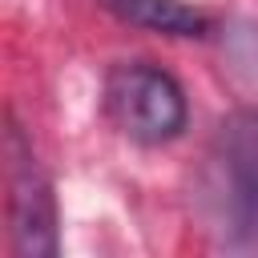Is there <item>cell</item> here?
I'll return each mask as SVG.
<instances>
[{
  "mask_svg": "<svg viewBox=\"0 0 258 258\" xmlns=\"http://www.w3.org/2000/svg\"><path fill=\"white\" fill-rule=\"evenodd\" d=\"M101 4L125 24H137L161 36H202L210 28V20L181 0H101Z\"/></svg>",
  "mask_w": 258,
  "mask_h": 258,
  "instance_id": "3",
  "label": "cell"
},
{
  "mask_svg": "<svg viewBox=\"0 0 258 258\" xmlns=\"http://www.w3.org/2000/svg\"><path fill=\"white\" fill-rule=\"evenodd\" d=\"M222 177H230V194H222L226 206L238 214L242 226L258 230V137L254 133L230 141L222 157Z\"/></svg>",
  "mask_w": 258,
  "mask_h": 258,
  "instance_id": "4",
  "label": "cell"
},
{
  "mask_svg": "<svg viewBox=\"0 0 258 258\" xmlns=\"http://www.w3.org/2000/svg\"><path fill=\"white\" fill-rule=\"evenodd\" d=\"M105 113L137 145H165L181 137L189 105L181 85L153 60H117L105 73Z\"/></svg>",
  "mask_w": 258,
  "mask_h": 258,
  "instance_id": "1",
  "label": "cell"
},
{
  "mask_svg": "<svg viewBox=\"0 0 258 258\" xmlns=\"http://www.w3.org/2000/svg\"><path fill=\"white\" fill-rule=\"evenodd\" d=\"M4 189H8V238L16 258L56 254V198L32 141L8 125L4 129Z\"/></svg>",
  "mask_w": 258,
  "mask_h": 258,
  "instance_id": "2",
  "label": "cell"
}]
</instances>
